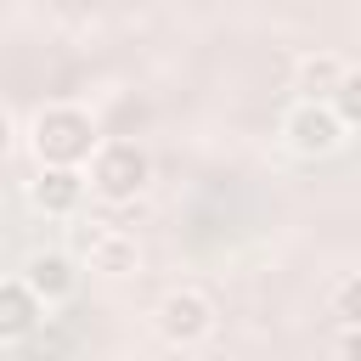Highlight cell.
I'll return each mask as SVG.
<instances>
[{
  "mask_svg": "<svg viewBox=\"0 0 361 361\" xmlns=\"http://www.w3.org/2000/svg\"><path fill=\"white\" fill-rule=\"evenodd\" d=\"M141 180H147V158H141L135 147H107V152H102V164H96V192H102V197L124 203V197L141 192Z\"/></svg>",
  "mask_w": 361,
  "mask_h": 361,
  "instance_id": "cell-1",
  "label": "cell"
},
{
  "mask_svg": "<svg viewBox=\"0 0 361 361\" xmlns=\"http://www.w3.org/2000/svg\"><path fill=\"white\" fill-rule=\"evenodd\" d=\"M209 327H214V316H209V305H203L197 293H169V299L158 305V333H164L169 344H197Z\"/></svg>",
  "mask_w": 361,
  "mask_h": 361,
  "instance_id": "cell-2",
  "label": "cell"
},
{
  "mask_svg": "<svg viewBox=\"0 0 361 361\" xmlns=\"http://www.w3.org/2000/svg\"><path fill=\"white\" fill-rule=\"evenodd\" d=\"M293 147H299V152H333V147H338V118L327 113V102L299 107V118H293Z\"/></svg>",
  "mask_w": 361,
  "mask_h": 361,
  "instance_id": "cell-3",
  "label": "cell"
},
{
  "mask_svg": "<svg viewBox=\"0 0 361 361\" xmlns=\"http://www.w3.org/2000/svg\"><path fill=\"white\" fill-rule=\"evenodd\" d=\"M344 62H333V56H305L299 62V90H305V102H333L338 96V85H344Z\"/></svg>",
  "mask_w": 361,
  "mask_h": 361,
  "instance_id": "cell-4",
  "label": "cell"
},
{
  "mask_svg": "<svg viewBox=\"0 0 361 361\" xmlns=\"http://www.w3.org/2000/svg\"><path fill=\"white\" fill-rule=\"evenodd\" d=\"M90 265L118 276V271H130V265H135V248H130L124 237H96V243H90Z\"/></svg>",
  "mask_w": 361,
  "mask_h": 361,
  "instance_id": "cell-5",
  "label": "cell"
},
{
  "mask_svg": "<svg viewBox=\"0 0 361 361\" xmlns=\"http://www.w3.org/2000/svg\"><path fill=\"white\" fill-rule=\"evenodd\" d=\"M73 197H79V175H73V169H51V175H39V203H51V209H73Z\"/></svg>",
  "mask_w": 361,
  "mask_h": 361,
  "instance_id": "cell-6",
  "label": "cell"
},
{
  "mask_svg": "<svg viewBox=\"0 0 361 361\" xmlns=\"http://www.w3.org/2000/svg\"><path fill=\"white\" fill-rule=\"evenodd\" d=\"M68 282H73V276H68V259H34V265H28V288H34L39 299H45V288L62 293Z\"/></svg>",
  "mask_w": 361,
  "mask_h": 361,
  "instance_id": "cell-7",
  "label": "cell"
},
{
  "mask_svg": "<svg viewBox=\"0 0 361 361\" xmlns=\"http://www.w3.org/2000/svg\"><path fill=\"white\" fill-rule=\"evenodd\" d=\"M333 107H338V118H344V124H361V73H344V85H338Z\"/></svg>",
  "mask_w": 361,
  "mask_h": 361,
  "instance_id": "cell-8",
  "label": "cell"
},
{
  "mask_svg": "<svg viewBox=\"0 0 361 361\" xmlns=\"http://www.w3.org/2000/svg\"><path fill=\"white\" fill-rule=\"evenodd\" d=\"M338 316H350V322H361V282H350V288L338 293Z\"/></svg>",
  "mask_w": 361,
  "mask_h": 361,
  "instance_id": "cell-9",
  "label": "cell"
},
{
  "mask_svg": "<svg viewBox=\"0 0 361 361\" xmlns=\"http://www.w3.org/2000/svg\"><path fill=\"white\" fill-rule=\"evenodd\" d=\"M344 350H361V333H350V338H344Z\"/></svg>",
  "mask_w": 361,
  "mask_h": 361,
  "instance_id": "cell-10",
  "label": "cell"
}]
</instances>
